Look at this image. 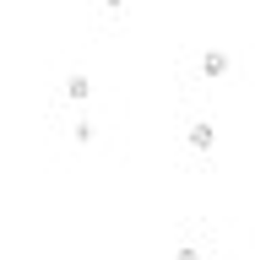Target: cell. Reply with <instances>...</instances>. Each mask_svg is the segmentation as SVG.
Here are the masks:
<instances>
[{"mask_svg":"<svg viewBox=\"0 0 255 260\" xmlns=\"http://www.w3.org/2000/svg\"><path fill=\"white\" fill-rule=\"evenodd\" d=\"M190 146L195 152H212V146H217V125H212V119H195L190 125Z\"/></svg>","mask_w":255,"mask_h":260,"instance_id":"obj_2","label":"cell"},{"mask_svg":"<svg viewBox=\"0 0 255 260\" xmlns=\"http://www.w3.org/2000/svg\"><path fill=\"white\" fill-rule=\"evenodd\" d=\"M71 136H76V146H87V141L98 136V125H93V119H76V130H71Z\"/></svg>","mask_w":255,"mask_h":260,"instance_id":"obj_4","label":"cell"},{"mask_svg":"<svg viewBox=\"0 0 255 260\" xmlns=\"http://www.w3.org/2000/svg\"><path fill=\"white\" fill-rule=\"evenodd\" d=\"M65 98H71V103H87V98H93V81H87V71H71V76H65Z\"/></svg>","mask_w":255,"mask_h":260,"instance_id":"obj_3","label":"cell"},{"mask_svg":"<svg viewBox=\"0 0 255 260\" xmlns=\"http://www.w3.org/2000/svg\"><path fill=\"white\" fill-rule=\"evenodd\" d=\"M201 76H207V81L228 76V49H207V54H201Z\"/></svg>","mask_w":255,"mask_h":260,"instance_id":"obj_1","label":"cell"},{"mask_svg":"<svg viewBox=\"0 0 255 260\" xmlns=\"http://www.w3.org/2000/svg\"><path fill=\"white\" fill-rule=\"evenodd\" d=\"M174 260H201V249H195V244H185V249H174Z\"/></svg>","mask_w":255,"mask_h":260,"instance_id":"obj_5","label":"cell"}]
</instances>
